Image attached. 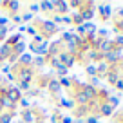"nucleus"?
<instances>
[{"label": "nucleus", "instance_id": "9", "mask_svg": "<svg viewBox=\"0 0 123 123\" xmlns=\"http://www.w3.org/2000/svg\"><path fill=\"white\" fill-rule=\"evenodd\" d=\"M42 6H43V7H45V9H47V11H49V9H53V7H54V4H51V2H43Z\"/></svg>", "mask_w": 123, "mask_h": 123}, {"label": "nucleus", "instance_id": "6", "mask_svg": "<svg viewBox=\"0 0 123 123\" xmlns=\"http://www.w3.org/2000/svg\"><path fill=\"white\" fill-rule=\"evenodd\" d=\"M87 123H100V119L94 118V116H89V118H87Z\"/></svg>", "mask_w": 123, "mask_h": 123}, {"label": "nucleus", "instance_id": "2", "mask_svg": "<svg viewBox=\"0 0 123 123\" xmlns=\"http://www.w3.org/2000/svg\"><path fill=\"white\" fill-rule=\"evenodd\" d=\"M98 109H100V114H101V116H114V109H112L107 101L100 103V105H98Z\"/></svg>", "mask_w": 123, "mask_h": 123}, {"label": "nucleus", "instance_id": "13", "mask_svg": "<svg viewBox=\"0 0 123 123\" xmlns=\"http://www.w3.org/2000/svg\"><path fill=\"white\" fill-rule=\"evenodd\" d=\"M71 121H73L71 118H65V119H63V123H71Z\"/></svg>", "mask_w": 123, "mask_h": 123}, {"label": "nucleus", "instance_id": "12", "mask_svg": "<svg viewBox=\"0 0 123 123\" xmlns=\"http://www.w3.org/2000/svg\"><path fill=\"white\" fill-rule=\"evenodd\" d=\"M11 98H13V100H16V98H18V92H16V91H11Z\"/></svg>", "mask_w": 123, "mask_h": 123}, {"label": "nucleus", "instance_id": "4", "mask_svg": "<svg viewBox=\"0 0 123 123\" xmlns=\"http://www.w3.org/2000/svg\"><path fill=\"white\" fill-rule=\"evenodd\" d=\"M112 43H114V47H118V49H123V35H118L112 40Z\"/></svg>", "mask_w": 123, "mask_h": 123}, {"label": "nucleus", "instance_id": "5", "mask_svg": "<svg viewBox=\"0 0 123 123\" xmlns=\"http://www.w3.org/2000/svg\"><path fill=\"white\" fill-rule=\"evenodd\" d=\"M87 74L89 76H96V65H89L87 67Z\"/></svg>", "mask_w": 123, "mask_h": 123}, {"label": "nucleus", "instance_id": "14", "mask_svg": "<svg viewBox=\"0 0 123 123\" xmlns=\"http://www.w3.org/2000/svg\"><path fill=\"white\" fill-rule=\"evenodd\" d=\"M121 80H123V78H121Z\"/></svg>", "mask_w": 123, "mask_h": 123}, {"label": "nucleus", "instance_id": "7", "mask_svg": "<svg viewBox=\"0 0 123 123\" xmlns=\"http://www.w3.org/2000/svg\"><path fill=\"white\" fill-rule=\"evenodd\" d=\"M114 87L118 89V91H123V80H121V78H119V80H118V83H116Z\"/></svg>", "mask_w": 123, "mask_h": 123}, {"label": "nucleus", "instance_id": "10", "mask_svg": "<svg viewBox=\"0 0 123 123\" xmlns=\"http://www.w3.org/2000/svg\"><path fill=\"white\" fill-rule=\"evenodd\" d=\"M98 35L103 38V36H107V35H109V31H107V29H100V31H98Z\"/></svg>", "mask_w": 123, "mask_h": 123}, {"label": "nucleus", "instance_id": "3", "mask_svg": "<svg viewBox=\"0 0 123 123\" xmlns=\"http://www.w3.org/2000/svg\"><path fill=\"white\" fill-rule=\"evenodd\" d=\"M107 103L111 105L112 109H116V107L119 105V96H109V98H107Z\"/></svg>", "mask_w": 123, "mask_h": 123}, {"label": "nucleus", "instance_id": "1", "mask_svg": "<svg viewBox=\"0 0 123 123\" xmlns=\"http://www.w3.org/2000/svg\"><path fill=\"white\" fill-rule=\"evenodd\" d=\"M98 13H100L101 20H109L112 16V9H111V6H109V4H101L100 7H98Z\"/></svg>", "mask_w": 123, "mask_h": 123}, {"label": "nucleus", "instance_id": "11", "mask_svg": "<svg viewBox=\"0 0 123 123\" xmlns=\"http://www.w3.org/2000/svg\"><path fill=\"white\" fill-rule=\"evenodd\" d=\"M62 85H67V87H69V85H71V81L67 80V78H63V80H62Z\"/></svg>", "mask_w": 123, "mask_h": 123}, {"label": "nucleus", "instance_id": "8", "mask_svg": "<svg viewBox=\"0 0 123 123\" xmlns=\"http://www.w3.org/2000/svg\"><path fill=\"white\" fill-rule=\"evenodd\" d=\"M49 87H51V91H58V89H60V83H56V81H53V83H51Z\"/></svg>", "mask_w": 123, "mask_h": 123}]
</instances>
